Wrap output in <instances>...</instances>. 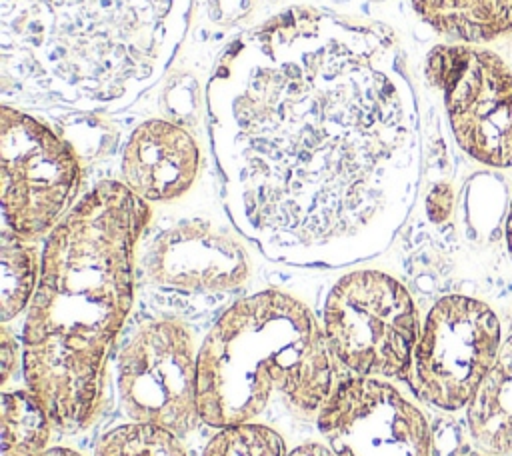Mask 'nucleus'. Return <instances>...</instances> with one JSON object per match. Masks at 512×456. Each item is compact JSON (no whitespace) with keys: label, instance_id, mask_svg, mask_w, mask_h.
Segmentation results:
<instances>
[{"label":"nucleus","instance_id":"obj_4","mask_svg":"<svg viewBox=\"0 0 512 456\" xmlns=\"http://www.w3.org/2000/svg\"><path fill=\"white\" fill-rule=\"evenodd\" d=\"M334 358L310 308L284 290L234 300L198 348V410L218 430L254 422L272 398L316 416L334 390Z\"/></svg>","mask_w":512,"mask_h":456},{"label":"nucleus","instance_id":"obj_8","mask_svg":"<svg viewBox=\"0 0 512 456\" xmlns=\"http://www.w3.org/2000/svg\"><path fill=\"white\" fill-rule=\"evenodd\" d=\"M494 310L472 296L448 294L428 310L412 356L410 384L428 406L454 412L472 400L500 350Z\"/></svg>","mask_w":512,"mask_h":456},{"label":"nucleus","instance_id":"obj_21","mask_svg":"<svg viewBox=\"0 0 512 456\" xmlns=\"http://www.w3.org/2000/svg\"><path fill=\"white\" fill-rule=\"evenodd\" d=\"M412 6L428 26H432L438 34L444 32L452 0H412Z\"/></svg>","mask_w":512,"mask_h":456},{"label":"nucleus","instance_id":"obj_14","mask_svg":"<svg viewBox=\"0 0 512 456\" xmlns=\"http://www.w3.org/2000/svg\"><path fill=\"white\" fill-rule=\"evenodd\" d=\"M52 420L42 402L24 388L2 392V456H40L48 450Z\"/></svg>","mask_w":512,"mask_h":456},{"label":"nucleus","instance_id":"obj_1","mask_svg":"<svg viewBox=\"0 0 512 456\" xmlns=\"http://www.w3.org/2000/svg\"><path fill=\"white\" fill-rule=\"evenodd\" d=\"M206 124L228 220L264 258L346 268L394 240L416 122L380 26L292 6L242 32L208 78Z\"/></svg>","mask_w":512,"mask_h":456},{"label":"nucleus","instance_id":"obj_10","mask_svg":"<svg viewBox=\"0 0 512 456\" xmlns=\"http://www.w3.org/2000/svg\"><path fill=\"white\" fill-rule=\"evenodd\" d=\"M220 222L184 216L148 236L138 246L136 276L170 302H218L246 286L250 256L240 240Z\"/></svg>","mask_w":512,"mask_h":456},{"label":"nucleus","instance_id":"obj_7","mask_svg":"<svg viewBox=\"0 0 512 456\" xmlns=\"http://www.w3.org/2000/svg\"><path fill=\"white\" fill-rule=\"evenodd\" d=\"M198 348L184 318L162 314L140 322L116 356V394L128 420L160 424L180 438L202 424Z\"/></svg>","mask_w":512,"mask_h":456},{"label":"nucleus","instance_id":"obj_20","mask_svg":"<svg viewBox=\"0 0 512 456\" xmlns=\"http://www.w3.org/2000/svg\"><path fill=\"white\" fill-rule=\"evenodd\" d=\"M18 366H22V340H18L16 334L4 324L0 328V374L4 386L14 376Z\"/></svg>","mask_w":512,"mask_h":456},{"label":"nucleus","instance_id":"obj_24","mask_svg":"<svg viewBox=\"0 0 512 456\" xmlns=\"http://www.w3.org/2000/svg\"><path fill=\"white\" fill-rule=\"evenodd\" d=\"M454 456H498V454L486 452V450H482V448H460Z\"/></svg>","mask_w":512,"mask_h":456},{"label":"nucleus","instance_id":"obj_5","mask_svg":"<svg viewBox=\"0 0 512 456\" xmlns=\"http://www.w3.org/2000/svg\"><path fill=\"white\" fill-rule=\"evenodd\" d=\"M320 326L334 362L352 376H410L422 326L414 298L398 278L374 268L342 274L324 298Z\"/></svg>","mask_w":512,"mask_h":456},{"label":"nucleus","instance_id":"obj_19","mask_svg":"<svg viewBox=\"0 0 512 456\" xmlns=\"http://www.w3.org/2000/svg\"><path fill=\"white\" fill-rule=\"evenodd\" d=\"M426 216L432 224H444L454 210V190L448 182H436L424 200Z\"/></svg>","mask_w":512,"mask_h":456},{"label":"nucleus","instance_id":"obj_2","mask_svg":"<svg viewBox=\"0 0 512 456\" xmlns=\"http://www.w3.org/2000/svg\"><path fill=\"white\" fill-rule=\"evenodd\" d=\"M150 220L146 200L120 180H102L44 242L22 324V376L64 434L86 430L100 410L106 362L134 304L138 246Z\"/></svg>","mask_w":512,"mask_h":456},{"label":"nucleus","instance_id":"obj_15","mask_svg":"<svg viewBox=\"0 0 512 456\" xmlns=\"http://www.w3.org/2000/svg\"><path fill=\"white\" fill-rule=\"evenodd\" d=\"M42 252L34 240L22 238L4 226L0 244V318L10 322L28 310L40 278Z\"/></svg>","mask_w":512,"mask_h":456},{"label":"nucleus","instance_id":"obj_3","mask_svg":"<svg viewBox=\"0 0 512 456\" xmlns=\"http://www.w3.org/2000/svg\"><path fill=\"white\" fill-rule=\"evenodd\" d=\"M192 0H0L4 98L118 112L154 88L188 30Z\"/></svg>","mask_w":512,"mask_h":456},{"label":"nucleus","instance_id":"obj_11","mask_svg":"<svg viewBox=\"0 0 512 456\" xmlns=\"http://www.w3.org/2000/svg\"><path fill=\"white\" fill-rule=\"evenodd\" d=\"M316 426L336 456H432L426 416L388 380H340Z\"/></svg>","mask_w":512,"mask_h":456},{"label":"nucleus","instance_id":"obj_17","mask_svg":"<svg viewBox=\"0 0 512 456\" xmlns=\"http://www.w3.org/2000/svg\"><path fill=\"white\" fill-rule=\"evenodd\" d=\"M92 456H186L182 438L152 422H124L104 432Z\"/></svg>","mask_w":512,"mask_h":456},{"label":"nucleus","instance_id":"obj_23","mask_svg":"<svg viewBox=\"0 0 512 456\" xmlns=\"http://www.w3.org/2000/svg\"><path fill=\"white\" fill-rule=\"evenodd\" d=\"M40 456H82L80 452H76L74 448H66V446H54L44 450Z\"/></svg>","mask_w":512,"mask_h":456},{"label":"nucleus","instance_id":"obj_25","mask_svg":"<svg viewBox=\"0 0 512 456\" xmlns=\"http://www.w3.org/2000/svg\"><path fill=\"white\" fill-rule=\"evenodd\" d=\"M506 242H508V252L512 256V202H510V212H508V222H506Z\"/></svg>","mask_w":512,"mask_h":456},{"label":"nucleus","instance_id":"obj_9","mask_svg":"<svg viewBox=\"0 0 512 456\" xmlns=\"http://www.w3.org/2000/svg\"><path fill=\"white\" fill-rule=\"evenodd\" d=\"M424 74L444 96L458 146L482 164L512 166V72L504 60L470 44H440Z\"/></svg>","mask_w":512,"mask_h":456},{"label":"nucleus","instance_id":"obj_12","mask_svg":"<svg viewBox=\"0 0 512 456\" xmlns=\"http://www.w3.org/2000/svg\"><path fill=\"white\" fill-rule=\"evenodd\" d=\"M200 172V148L176 122L152 118L138 124L120 156V182L148 204L182 198Z\"/></svg>","mask_w":512,"mask_h":456},{"label":"nucleus","instance_id":"obj_6","mask_svg":"<svg viewBox=\"0 0 512 456\" xmlns=\"http://www.w3.org/2000/svg\"><path fill=\"white\" fill-rule=\"evenodd\" d=\"M0 180L4 226L36 240L50 234L78 202L82 162L76 148L48 124L4 104Z\"/></svg>","mask_w":512,"mask_h":456},{"label":"nucleus","instance_id":"obj_13","mask_svg":"<svg viewBox=\"0 0 512 456\" xmlns=\"http://www.w3.org/2000/svg\"><path fill=\"white\" fill-rule=\"evenodd\" d=\"M466 422L478 448L492 454H512V336L500 346L468 402Z\"/></svg>","mask_w":512,"mask_h":456},{"label":"nucleus","instance_id":"obj_18","mask_svg":"<svg viewBox=\"0 0 512 456\" xmlns=\"http://www.w3.org/2000/svg\"><path fill=\"white\" fill-rule=\"evenodd\" d=\"M202 456H288V448L276 428L254 420L218 428Z\"/></svg>","mask_w":512,"mask_h":456},{"label":"nucleus","instance_id":"obj_16","mask_svg":"<svg viewBox=\"0 0 512 456\" xmlns=\"http://www.w3.org/2000/svg\"><path fill=\"white\" fill-rule=\"evenodd\" d=\"M512 32V0H452L442 36L486 44Z\"/></svg>","mask_w":512,"mask_h":456},{"label":"nucleus","instance_id":"obj_22","mask_svg":"<svg viewBox=\"0 0 512 456\" xmlns=\"http://www.w3.org/2000/svg\"><path fill=\"white\" fill-rule=\"evenodd\" d=\"M288 456H336L328 444L322 442H302L288 450Z\"/></svg>","mask_w":512,"mask_h":456}]
</instances>
